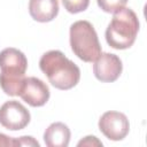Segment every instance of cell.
<instances>
[{
  "mask_svg": "<svg viewBox=\"0 0 147 147\" xmlns=\"http://www.w3.org/2000/svg\"><path fill=\"white\" fill-rule=\"evenodd\" d=\"M14 146H15V138L0 133V147H14Z\"/></svg>",
  "mask_w": 147,
  "mask_h": 147,
  "instance_id": "9a60e30c",
  "label": "cell"
},
{
  "mask_svg": "<svg viewBox=\"0 0 147 147\" xmlns=\"http://www.w3.org/2000/svg\"><path fill=\"white\" fill-rule=\"evenodd\" d=\"M29 13L37 22H51L59 14V0H30Z\"/></svg>",
  "mask_w": 147,
  "mask_h": 147,
  "instance_id": "9c48e42d",
  "label": "cell"
},
{
  "mask_svg": "<svg viewBox=\"0 0 147 147\" xmlns=\"http://www.w3.org/2000/svg\"><path fill=\"white\" fill-rule=\"evenodd\" d=\"M70 46L84 62H94L101 54V46L94 26L88 21H77L70 26Z\"/></svg>",
  "mask_w": 147,
  "mask_h": 147,
  "instance_id": "277c9868",
  "label": "cell"
},
{
  "mask_svg": "<svg viewBox=\"0 0 147 147\" xmlns=\"http://www.w3.org/2000/svg\"><path fill=\"white\" fill-rule=\"evenodd\" d=\"M39 68L49 83L59 90H70L80 79V70L61 51H48L39 60Z\"/></svg>",
  "mask_w": 147,
  "mask_h": 147,
  "instance_id": "6da1fadb",
  "label": "cell"
},
{
  "mask_svg": "<svg viewBox=\"0 0 147 147\" xmlns=\"http://www.w3.org/2000/svg\"><path fill=\"white\" fill-rule=\"evenodd\" d=\"M62 3L67 11L71 14H77L87 9L90 0H62Z\"/></svg>",
  "mask_w": 147,
  "mask_h": 147,
  "instance_id": "7c38bea8",
  "label": "cell"
},
{
  "mask_svg": "<svg viewBox=\"0 0 147 147\" xmlns=\"http://www.w3.org/2000/svg\"><path fill=\"white\" fill-rule=\"evenodd\" d=\"M29 110L18 101L10 100L0 107V124L10 131L24 129L30 123Z\"/></svg>",
  "mask_w": 147,
  "mask_h": 147,
  "instance_id": "5b68a950",
  "label": "cell"
},
{
  "mask_svg": "<svg viewBox=\"0 0 147 147\" xmlns=\"http://www.w3.org/2000/svg\"><path fill=\"white\" fill-rule=\"evenodd\" d=\"M98 6L106 13H116L125 7L127 0H96Z\"/></svg>",
  "mask_w": 147,
  "mask_h": 147,
  "instance_id": "8fae6325",
  "label": "cell"
},
{
  "mask_svg": "<svg viewBox=\"0 0 147 147\" xmlns=\"http://www.w3.org/2000/svg\"><path fill=\"white\" fill-rule=\"evenodd\" d=\"M49 88L37 77H25L20 96L31 107H41L49 99Z\"/></svg>",
  "mask_w": 147,
  "mask_h": 147,
  "instance_id": "ba28073f",
  "label": "cell"
},
{
  "mask_svg": "<svg viewBox=\"0 0 147 147\" xmlns=\"http://www.w3.org/2000/svg\"><path fill=\"white\" fill-rule=\"evenodd\" d=\"M123 64L121 59L111 53H101L93 64V74L96 79L103 83L115 82L122 74Z\"/></svg>",
  "mask_w": 147,
  "mask_h": 147,
  "instance_id": "52a82bcc",
  "label": "cell"
},
{
  "mask_svg": "<svg viewBox=\"0 0 147 147\" xmlns=\"http://www.w3.org/2000/svg\"><path fill=\"white\" fill-rule=\"evenodd\" d=\"M15 146H36V147H39L40 145L33 137L23 136V137H20L18 139L15 138Z\"/></svg>",
  "mask_w": 147,
  "mask_h": 147,
  "instance_id": "4fadbf2b",
  "label": "cell"
},
{
  "mask_svg": "<svg viewBox=\"0 0 147 147\" xmlns=\"http://www.w3.org/2000/svg\"><path fill=\"white\" fill-rule=\"evenodd\" d=\"M99 129L109 140L119 141L127 136L130 131V123L123 113L110 110L106 111L100 117Z\"/></svg>",
  "mask_w": 147,
  "mask_h": 147,
  "instance_id": "8992f818",
  "label": "cell"
},
{
  "mask_svg": "<svg viewBox=\"0 0 147 147\" xmlns=\"http://www.w3.org/2000/svg\"><path fill=\"white\" fill-rule=\"evenodd\" d=\"M26 69V56L20 49L9 47L0 52V86L7 95H20Z\"/></svg>",
  "mask_w": 147,
  "mask_h": 147,
  "instance_id": "7a4b0ae2",
  "label": "cell"
},
{
  "mask_svg": "<svg viewBox=\"0 0 147 147\" xmlns=\"http://www.w3.org/2000/svg\"><path fill=\"white\" fill-rule=\"evenodd\" d=\"M138 31L139 20L136 13L123 7L114 13L113 20L106 30V40L115 49H126L134 44Z\"/></svg>",
  "mask_w": 147,
  "mask_h": 147,
  "instance_id": "3957f363",
  "label": "cell"
},
{
  "mask_svg": "<svg viewBox=\"0 0 147 147\" xmlns=\"http://www.w3.org/2000/svg\"><path fill=\"white\" fill-rule=\"evenodd\" d=\"M70 129L62 122L52 123L44 132V141L47 147H67L70 141Z\"/></svg>",
  "mask_w": 147,
  "mask_h": 147,
  "instance_id": "30bf717a",
  "label": "cell"
},
{
  "mask_svg": "<svg viewBox=\"0 0 147 147\" xmlns=\"http://www.w3.org/2000/svg\"><path fill=\"white\" fill-rule=\"evenodd\" d=\"M77 146H102V142L96 138V137H94V136H87V137H85L84 139H82L80 141H78V144H77Z\"/></svg>",
  "mask_w": 147,
  "mask_h": 147,
  "instance_id": "5bb4252c",
  "label": "cell"
}]
</instances>
